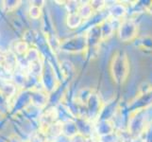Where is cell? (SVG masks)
Here are the masks:
<instances>
[{
  "label": "cell",
  "mask_w": 152,
  "mask_h": 142,
  "mask_svg": "<svg viewBox=\"0 0 152 142\" xmlns=\"http://www.w3.org/2000/svg\"><path fill=\"white\" fill-rule=\"evenodd\" d=\"M29 47H30V46L26 41L19 40L17 42H14L12 49H10V50H12L18 57H24L26 55V53L28 52Z\"/></svg>",
  "instance_id": "8992f818"
},
{
  "label": "cell",
  "mask_w": 152,
  "mask_h": 142,
  "mask_svg": "<svg viewBox=\"0 0 152 142\" xmlns=\"http://www.w3.org/2000/svg\"><path fill=\"white\" fill-rule=\"evenodd\" d=\"M148 10L152 14V2H150V5H149V7L148 8Z\"/></svg>",
  "instance_id": "4fadbf2b"
},
{
  "label": "cell",
  "mask_w": 152,
  "mask_h": 142,
  "mask_svg": "<svg viewBox=\"0 0 152 142\" xmlns=\"http://www.w3.org/2000/svg\"><path fill=\"white\" fill-rule=\"evenodd\" d=\"M126 13H127V9L123 4H114L109 9L110 18L113 20H123Z\"/></svg>",
  "instance_id": "277c9868"
},
{
  "label": "cell",
  "mask_w": 152,
  "mask_h": 142,
  "mask_svg": "<svg viewBox=\"0 0 152 142\" xmlns=\"http://www.w3.org/2000/svg\"><path fill=\"white\" fill-rule=\"evenodd\" d=\"M24 57L28 64H31V63H34V62H37V61L41 60V54H40L39 49H36L34 46H31Z\"/></svg>",
  "instance_id": "ba28073f"
},
{
  "label": "cell",
  "mask_w": 152,
  "mask_h": 142,
  "mask_svg": "<svg viewBox=\"0 0 152 142\" xmlns=\"http://www.w3.org/2000/svg\"><path fill=\"white\" fill-rule=\"evenodd\" d=\"M106 2L105 1H91L90 5L94 10V13H97V12H101V10L106 7Z\"/></svg>",
  "instance_id": "8fae6325"
},
{
  "label": "cell",
  "mask_w": 152,
  "mask_h": 142,
  "mask_svg": "<svg viewBox=\"0 0 152 142\" xmlns=\"http://www.w3.org/2000/svg\"><path fill=\"white\" fill-rule=\"evenodd\" d=\"M77 13L80 15V17L83 19V21L90 19L93 15V13H94V10L90 5V2H87L86 4H80Z\"/></svg>",
  "instance_id": "52a82bcc"
},
{
  "label": "cell",
  "mask_w": 152,
  "mask_h": 142,
  "mask_svg": "<svg viewBox=\"0 0 152 142\" xmlns=\"http://www.w3.org/2000/svg\"><path fill=\"white\" fill-rule=\"evenodd\" d=\"M137 33L138 26L133 19H123L119 23L117 35L120 41L124 42V43L132 42L137 37Z\"/></svg>",
  "instance_id": "7a4b0ae2"
},
{
  "label": "cell",
  "mask_w": 152,
  "mask_h": 142,
  "mask_svg": "<svg viewBox=\"0 0 152 142\" xmlns=\"http://www.w3.org/2000/svg\"><path fill=\"white\" fill-rule=\"evenodd\" d=\"M21 1H3V8L4 10L7 13L14 12L19 6Z\"/></svg>",
  "instance_id": "30bf717a"
},
{
  "label": "cell",
  "mask_w": 152,
  "mask_h": 142,
  "mask_svg": "<svg viewBox=\"0 0 152 142\" xmlns=\"http://www.w3.org/2000/svg\"><path fill=\"white\" fill-rule=\"evenodd\" d=\"M0 92L8 99H10L12 98H14L17 95V86L14 85L12 81H1Z\"/></svg>",
  "instance_id": "3957f363"
},
{
  "label": "cell",
  "mask_w": 152,
  "mask_h": 142,
  "mask_svg": "<svg viewBox=\"0 0 152 142\" xmlns=\"http://www.w3.org/2000/svg\"><path fill=\"white\" fill-rule=\"evenodd\" d=\"M42 13H43V12H42V8L31 5L28 9V16H29V18L33 19V20L40 19L42 16Z\"/></svg>",
  "instance_id": "9c48e42d"
},
{
  "label": "cell",
  "mask_w": 152,
  "mask_h": 142,
  "mask_svg": "<svg viewBox=\"0 0 152 142\" xmlns=\"http://www.w3.org/2000/svg\"><path fill=\"white\" fill-rule=\"evenodd\" d=\"M66 26L71 29H76L80 28L83 23V19L80 17L78 13H70L67 14L65 19Z\"/></svg>",
  "instance_id": "5b68a950"
},
{
  "label": "cell",
  "mask_w": 152,
  "mask_h": 142,
  "mask_svg": "<svg viewBox=\"0 0 152 142\" xmlns=\"http://www.w3.org/2000/svg\"><path fill=\"white\" fill-rule=\"evenodd\" d=\"M87 136L85 135H83L81 133H77L76 135H74L73 138H69L70 142H88Z\"/></svg>",
  "instance_id": "7c38bea8"
},
{
  "label": "cell",
  "mask_w": 152,
  "mask_h": 142,
  "mask_svg": "<svg viewBox=\"0 0 152 142\" xmlns=\"http://www.w3.org/2000/svg\"><path fill=\"white\" fill-rule=\"evenodd\" d=\"M111 73L113 81L118 85L123 83L129 74V63L127 55L123 52H117L113 58Z\"/></svg>",
  "instance_id": "6da1fadb"
}]
</instances>
